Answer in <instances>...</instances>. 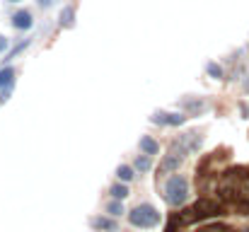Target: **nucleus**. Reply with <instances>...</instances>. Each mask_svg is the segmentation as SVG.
Listing matches in <instances>:
<instances>
[{
	"instance_id": "1",
	"label": "nucleus",
	"mask_w": 249,
	"mask_h": 232,
	"mask_svg": "<svg viewBox=\"0 0 249 232\" xmlns=\"http://www.w3.org/2000/svg\"><path fill=\"white\" fill-rule=\"evenodd\" d=\"M128 220H131V225H136V228H155V225L160 223V213H158L153 206L143 203V206H136V208L128 213Z\"/></svg>"
},
{
	"instance_id": "2",
	"label": "nucleus",
	"mask_w": 249,
	"mask_h": 232,
	"mask_svg": "<svg viewBox=\"0 0 249 232\" xmlns=\"http://www.w3.org/2000/svg\"><path fill=\"white\" fill-rule=\"evenodd\" d=\"M186 194H189V184L184 177H172L165 186V201L169 206H181L186 201Z\"/></svg>"
},
{
	"instance_id": "3",
	"label": "nucleus",
	"mask_w": 249,
	"mask_h": 232,
	"mask_svg": "<svg viewBox=\"0 0 249 232\" xmlns=\"http://www.w3.org/2000/svg\"><path fill=\"white\" fill-rule=\"evenodd\" d=\"M184 153H186V148L184 145H172V150L162 157V162H160V174H169V172H174L177 167H179V162L184 160Z\"/></svg>"
},
{
	"instance_id": "4",
	"label": "nucleus",
	"mask_w": 249,
	"mask_h": 232,
	"mask_svg": "<svg viewBox=\"0 0 249 232\" xmlns=\"http://www.w3.org/2000/svg\"><path fill=\"white\" fill-rule=\"evenodd\" d=\"M218 213H220V203L218 201L198 198L194 203V218H211V215H218Z\"/></svg>"
},
{
	"instance_id": "5",
	"label": "nucleus",
	"mask_w": 249,
	"mask_h": 232,
	"mask_svg": "<svg viewBox=\"0 0 249 232\" xmlns=\"http://www.w3.org/2000/svg\"><path fill=\"white\" fill-rule=\"evenodd\" d=\"M184 121H186V116H181V114H165V111H160V114L153 116V124H167V126H179Z\"/></svg>"
},
{
	"instance_id": "6",
	"label": "nucleus",
	"mask_w": 249,
	"mask_h": 232,
	"mask_svg": "<svg viewBox=\"0 0 249 232\" xmlns=\"http://www.w3.org/2000/svg\"><path fill=\"white\" fill-rule=\"evenodd\" d=\"M12 24L17 27V29H29L32 27V15L29 12H15V17H12Z\"/></svg>"
},
{
	"instance_id": "7",
	"label": "nucleus",
	"mask_w": 249,
	"mask_h": 232,
	"mask_svg": "<svg viewBox=\"0 0 249 232\" xmlns=\"http://www.w3.org/2000/svg\"><path fill=\"white\" fill-rule=\"evenodd\" d=\"M92 228L94 230H116V223L109 218H92Z\"/></svg>"
},
{
	"instance_id": "8",
	"label": "nucleus",
	"mask_w": 249,
	"mask_h": 232,
	"mask_svg": "<svg viewBox=\"0 0 249 232\" xmlns=\"http://www.w3.org/2000/svg\"><path fill=\"white\" fill-rule=\"evenodd\" d=\"M141 150H143L145 155H155L158 150H160V145H158L153 138H148V136H145V138H141Z\"/></svg>"
},
{
	"instance_id": "9",
	"label": "nucleus",
	"mask_w": 249,
	"mask_h": 232,
	"mask_svg": "<svg viewBox=\"0 0 249 232\" xmlns=\"http://www.w3.org/2000/svg\"><path fill=\"white\" fill-rule=\"evenodd\" d=\"M73 17H75V10H73V7H66V10L61 12V24L73 27Z\"/></svg>"
},
{
	"instance_id": "10",
	"label": "nucleus",
	"mask_w": 249,
	"mask_h": 232,
	"mask_svg": "<svg viewBox=\"0 0 249 232\" xmlns=\"http://www.w3.org/2000/svg\"><path fill=\"white\" fill-rule=\"evenodd\" d=\"M111 196H114V198H119V201H124V198L128 196V189H126V186H121V184H116V186H111Z\"/></svg>"
},
{
	"instance_id": "11",
	"label": "nucleus",
	"mask_w": 249,
	"mask_h": 232,
	"mask_svg": "<svg viewBox=\"0 0 249 232\" xmlns=\"http://www.w3.org/2000/svg\"><path fill=\"white\" fill-rule=\"evenodd\" d=\"M12 77H15L12 68H2V71H0V87H2V85H10Z\"/></svg>"
},
{
	"instance_id": "12",
	"label": "nucleus",
	"mask_w": 249,
	"mask_h": 232,
	"mask_svg": "<svg viewBox=\"0 0 249 232\" xmlns=\"http://www.w3.org/2000/svg\"><path fill=\"white\" fill-rule=\"evenodd\" d=\"M136 167H138L141 172H148V169H150V155H143V157H138V160H136Z\"/></svg>"
},
{
	"instance_id": "13",
	"label": "nucleus",
	"mask_w": 249,
	"mask_h": 232,
	"mask_svg": "<svg viewBox=\"0 0 249 232\" xmlns=\"http://www.w3.org/2000/svg\"><path fill=\"white\" fill-rule=\"evenodd\" d=\"M116 174H119V179H124V181H131V179H133V169H131V167H119Z\"/></svg>"
},
{
	"instance_id": "14",
	"label": "nucleus",
	"mask_w": 249,
	"mask_h": 232,
	"mask_svg": "<svg viewBox=\"0 0 249 232\" xmlns=\"http://www.w3.org/2000/svg\"><path fill=\"white\" fill-rule=\"evenodd\" d=\"M107 211H109L111 215H121V213H124V206H121V201L116 198L114 203H109V208H107Z\"/></svg>"
},
{
	"instance_id": "15",
	"label": "nucleus",
	"mask_w": 249,
	"mask_h": 232,
	"mask_svg": "<svg viewBox=\"0 0 249 232\" xmlns=\"http://www.w3.org/2000/svg\"><path fill=\"white\" fill-rule=\"evenodd\" d=\"M184 107H186V109H191V111H201V109H203V102H194V99H186V102H184Z\"/></svg>"
},
{
	"instance_id": "16",
	"label": "nucleus",
	"mask_w": 249,
	"mask_h": 232,
	"mask_svg": "<svg viewBox=\"0 0 249 232\" xmlns=\"http://www.w3.org/2000/svg\"><path fill=\"white\" fill-rule=\"evenodd\" d=\"M208 73H211V75H213V77H220V75H223V71H220V66H215V63H211V66H208Z\"/></svg>"
},
{
	"instance_id": "17",
	"label": "nucleus",
	"mask_w": 249,
	"mask_h": 232,
	"mask_svg": "<svg viewBox=\"0 0 249 232\" xmlns=\"http://www.w3.org/2000/svg\"><path fill=\"white\" fill-rule=\"evenodd\" d=\"M41 2H46V5H51V0H41Z\"/></svg>"
},
{
	"instance_id": "18",
	"label": "nucleus",
	"mask_w": 249,
	"mask_h": 232,
	"mask_svg": "<svg viewBox=\"0 0 249 232\" xmlns=\"http://www.w3.org/2000/svg\"><path fill=\"white\" fill-rule=\"evenodd\" d=\"M10 2H17V0H10Z\"/></svg>"
}]
</instances>
